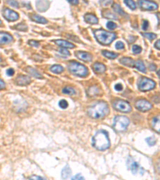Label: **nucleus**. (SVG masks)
<instances>
[{
  "mask_svg": "<svg viewBox=\"0 0 160 180\" xmlns=\"http://www.w3.org/2000/svg\"><path fill=\"white\" fill-rule=\"evenodd\" d=\"M69 2L70 3H71V4L76 5L78 3V1H77V0H69Z\"/></svg>",
  "mask_w": 160,
  "mask_h": 180,
  "instance_id": "nucleus-50",
  "label": "nucleus"
},
{
  "mask_svg": "<svg viewBox=\"0 0 160 180\" xmlns=\"http://www.w3.org/2000/svg\"><path fill=\"white\" fill-rule=\"evenodd\" d=\"M15 29H17L19 30H23V31H26L27 30V26H26V24H18L17 26H15Z\"/></svg>",
  "mask_w": 160,
  "mask_h": 180,
  "instance_id": "nucleus-33",
  "label": "nucleus"
},
{
  "mask_svg": "<svg viewBox=\"0 0 160 180\" xmlns=\"http://www.w3.org/2000/svg\"><path fill=\"white\" fill-rule=\"evenodd\" d=\"M130 124V120L123 115L116 116L113 122V127L117 131H124Z\"/></svg>",
  "mask_w": 160,
  "mask_h": 180,
  "instance_id": "nucleus-5",
  "label": "nucleus"
},
{
  "mask_svg": "<svg viewBox=\"0 0 160 180\" xmlns=\"http://www.w3.org/2000/svg\"><path fill=\"white\" fill-rule=\"evenodd\" d=\"M58 52L61 55H70V52L66 48H61V49L58 50Z\"/></svg>",
  "mask_w": 160,
  "mask_h": 180,
  "instance_id": "nucleus-39",
  "label": "nucleus"
},
{
  "mask_svg": "<svg viewBox=\"0 0 160 180\" xmlns=\"http://www.w3.org/2000/svg\"><path fill=\"white\" fill-rule=\"evenodd\" d=\"M127 166L128 169L130 170L131 173L133 175H137L138 173L141 174V175H143L144 173V170L142 168V167L139 166L137 162L134 160V159L129 157L127 161Z\"/></svg>",
  "mask_w": 160,
  "mask_h": 180,
  "instance_id": "nucleus-7",
  "label": "nucleus"
},
{
  "mask_svg": "<svg viewBox=\"0 0 160 180\" xmlns=\"http://www.w3.org/2000/svg\"><path fill=\"white\" fill-rule=\"evenodd\" d=\"M113 9H114V11H115L116 13L119 14L120 15L125 16V15H127L125 11L122 9V7H120L119 4H117V3H114V4H113Z\"/></svg>",
  "mask_w": 160,
  "mask_h": 180,
  "instance_id": "nucleus-27",
  "label": "nucleus"
},
{
  "mask_svg": "<svg viewBox=\"0 0 160 180\" xmlns=\"http://www.w3.org/2000/svg\"><path fill=\"white\" fill-rule=\"evenodd\" d=\"M106 27L108 28L109 30H114L115 28L117 27V25L115 23H113L111 21L107 22V23H106Z\"/></svg>",
  "mask_w": 160,
  "mask_h": 180,
  "instance_id": "nucleus-36",
  "label": "nucleus"
},
{
  "mask_svg": "<svg viewBox=\"0 0 160 180\" xmlns=\"http://www.w3.org/2000/svg\"><path fill=\"white\" fill-rule=\"evenodd\" d=\"M104 16H105L106 18H107V19H117L116 16L112 15V14L110 13V11H106V13L104 14Z\"/></svg>",
  "mask_w": 160,
  "mask_h": 180,
  "instance_id": "nucleus-37",
  "label": "nucleus"
},
{
  "mask_svg": "<svg viewBox=\"0 0 160 180\" xmlns=\"http://www.w3.org/2000/svg\"><path fill=\"white\" fill-rule=\"evenodd\" d=\"M155 82L147 78H142L138 82V88L142 91L151 90L155 87Z\"/></svg>",
  "mask_w": 160,
  "mask_h": 180,
  "instance_id": "nucleus-6",
  "label": "nucleus"
},
{
  "mask_svg": "<svg viewBox=\"0 0 160 180\" xmlns=\"http://www.w3.org/2000/svg\"><path fill=\"white\" fill-rule=\"evenodd\" d=\"M124 3H125L127 6L129 8L132 9V10H135L136 8V4L134 1H130V0H125L124 1Z\"/></svg>",
  "mask_w": 160,
  "mask_h": 180,
  "instance_id": "nucleus-30",
  "label": "nucleus"
},
{
  "mask_svg": "<svg viewBox=\"0 0 160 180\" xmlns=\"http://www.w3.org/2000/svg\"><path fill=\"white\" fill-rule=\"evenodd\" d=\"M30 79L29 76L27 75H19L17 78H16V79H15V83L17 85L19 86H26V85H28L29 83H30Z\"/></svg>",
  "mask_w": 160,
  "mask_h": 180,
  "instance_id": "nucleus-12",
  "label": "nucleus"
},
{
  "mask_svg": "<svg viewBox=\"0 0 160 180\" xmlns=\"http://www.w3.org/2000/svg\"><path fill=\"white\" fill-rule=\"evenodd\" d=\"M68 70H69L72 74L80 76V77H85L88 75V70L84 65L81 64L78 62H70L68 63Z\"/></svg>",
  "mask_w": 160,
  "mask_h": 180,
  "instance_id": "nucleus-4",
  "label": "nucleus"
},
{
  "mask_svg": "<svg viewBox=\"0 0 160 180\" xmlns=\"http://www.w3.org/2000/svg\"><path fill=\"white\" fill-rule=\"evenodd\" d=\"M30 19L33 20V21L36 22V23H47V20L45 18L42 17L39 15H35V14H32L30 15Z\"/></svg>",
  "mask_w": 160,
  "mask_h": 180,
  "instance_id": "nucleus-21",
  "label": "nucleus"
},
{
  "mask_svg": "<svg viewBox=\"0 0 160 180\" xmlns=\"http://www.w3.org/2000/svg\"><path fill=\"white\" fill-rule=\"evenodd\" d=\"M54 43H56L57 45L59 46V47H63V48H74L75 45L72 44L71 43H69L67 41L65 40H61V39H58V40L54 41Z\"/></svg>",
  "mask_w": 160,
  "mask_h": 180,
  "instance_id": "nucleus-16",
  "label": "nucleus"
},
{
  "mask_svg": "<svg viewBox=\"0 0 160 180\" xmlns=\"http://www.w3.org/2000/svg\"><path fill=\"white\" fill-rule=\"evenodd\" d=\"M149 68H150V70H151V71H155V70H156V67H155V65H154V64H151V65H150Z\"/></svg>",
  "mask_w": 160,
  "mask_h": 180,
  "instance_id": "nucleus-48",
  "label": "nucleus"
},
{
  "mask_svg": "<svg viewBox=\"0 0 160 180\" xmlns=\"http://www.w3.org/2000/svg\"><path fill=\"white\" fill-rule=\"evenodd\" d=\"M109 113V107L105 102H98L88 109V115L91 118H100Z\"/></svg>",
  "mask_w": 160,
  "mask_h": 180,
  "instance_id": "nucleus-2",
  "label": "nucleus"
},
{
  "mask_svg": "<svg viewBox=\"0 0 160 180\" xmlns=\"http://www.w3.org/2000/svg\"><path fill=\"white\" fill-rule=\"evenodd\" d=\"M29 180H45V179L42 178V177H40V176L33 175V176H31L30 178H29Z\"/></svg>",
  "mask_w": 160,
  "mask_h": 180,
  "instance_id": "nucleus-44",
  "label": "nucleus"
},
{
  "mask_svg": "<svg viewBox=\"0 0 160 180\" xmlns=\"http://www.w3.org/2000/svg\"><path fill=\"white\" fill-rule=\"evenodd\" d=\"M26 71H27V72H28L31 76H33V77L37 78V79H43V75H42V74L39 73V71H37V70H35V68L27 67V68H26Z\"/></svg>",
  "mask_w": 160,
  "mask_h": 180,
  "instance_id": "nucleus-24",
  "label": "nucleus"
},
{
  "mask_svg": "<svg viewBox=\"0 0 160 180\" xmlns=\"http://www.w3.org/2000/svg\"><path fill=\"white\" fill-rule=\"evenodd\" d=\"M28 44H30V46H32V47H38L39 46V42H36V41L35 40H30L28 42Z\"/></svg>",
  "mask_w": 160,
  "mask_h": 180,
  "instance_id": "nucleus-42",
  "label": "nucleus"
},
{
  "mask_svg": "<svg viewBox=\"0 0 160 180\" xmlns=\"http://www.w3.org/2000/svg\"><path fill=\"white\" fill-rule=\"evenodd\" d=\"M148 26H149V23L147 20H144L143 23V30H147V28H148Z\"/></svg>",
  "mask_w": 160,
  "mask_h": 180,
  "instance_id": "nucleus-45",
  "label": "nucleus"
},
{
  "mask_svg": "<svg viewBox=\"0 0 160 180\" xmlns=\"http://www.w3.org/2000/svg\"><path fill=\"white\" fill-rule=\"evenodd\" d=\"M158 171L160 174V161H159V163H158Z\"/></svg>",
  "mask_w": 160,
  "mask_h": 180,
  "instance_id": "nucleus-51",
  "label": "nucleus"
},
{
  "mask_svg": "<svg viewBox=\"0 0 160 180\" xmlns=\"http://www.w3.org/2000/svg\"><path fill=\"white\" fill-rule=\"evenodd\" d=\"M146 142H147V143L149 145V146H154V145H155L156 143V140L155 139L154 137H148L146 139Z\"/></svg>",
  "mask_w": 160,
  "mask_h": 180,
  "instance_id": "nucleus-32",
  "label": "nucleus"
},
{
  "mask_svg": "<svg viewBox=\"0 0 160 180\" xmlns=\"http://www.w3.org/2000/svg\"><path fill=\"white\" fill-rule=\"evenodd\" d=\"M120 62L122 64L127 66V67H134V61L132 58H128V57H123L120 59Z\"/></svg>",
  "mask_w": 160,
  "mask_h": 180,
  "instance_id": "nucleus-22",
  "label": "nucleus"
},
{
  "mask_svg": "<svg viewBox=\"0 0 160 180\" xmlns=\"http://www.w3.org/2000/svg\"><path fill=\"white\" fill-rule=\"evenodd\" d=\"M132 51L134 54H139L142 51V48H141L140 46L138 45H134L132 46Z\"/></svg>",
  "mask_w": 160,
  "mask_h": 180,
  "instance_id": "nucleus-34",
  "label": "nucleus"
},
{
  "mask_svg": "<svg viewBox=\"0 0 160 180\" xmlns=\"http://www.w3.org/2000/svg\"><path fill=\"white\" fill-rule=\"evenodd\" d=\"M2 13H3V16H4L5 19L8 20V21L14 22L15 20L19 19V14L17 12H15V11H13V10H11V9L5 8Z\"/></svg>",
  "mask_w": 160,
  "mask_h": 180,
  "instance_id": "nucleus-10",
  "label": "nucleus"
},
{
  "mask_svg": "<svg viewBox=\"0 0 160 180\" xmlns=\"http://www.w3.org/2000/svg\"><path fill=\"white\" fill-rule=\"evenodd\" d=\"M1 24H2V20L0 19V25H1Z\"/></svg>",
  "mask_w": 160,
  "mask_h": 180,
  "instance_id": "nucleus-53",
  "label": "nucleus"
},
{
  "mask_svg": "<svg viewBox=\"0 0 160 180\" xmlns=\"http://www.w3.org/2000/svg\"><path fill=\"white\" fill-rule=\"evenodd\" d=\"M71 180H85V178L81 174H77L74 176Z\"/></svg>",
  "mask_w": 160,
  "mask_h": 180,
  "instance_id": "nucleus-40",
  "label": "nucleus"
},
{
  "mask_svg": "<svg viewBox=\"0 0 160 180\" xmlns=\"http://www.w3.org/2000/svg\"><path fill=\"white\" fill-rule=\"evenodd\" d=\"M157 75H158V78H159V79H160V70L158 71V72H157Z\"/></svg>",
  "mask_w": 160,
  "mask_h": 180,
  "instance_id": "nucleus-52",
  "label": "nucleus"
},
{
  "mask_svg": "<svg viewBox=\"0 0 160 180\" xmlns=\"http://www.w3.org/2000/svg\"><path fill=\"white\" fill-rule=\"evenodd\" d=\"M135 107L141 111H148L152 108L151 103L146 99H139L135 103Z\"/></svg>",
  "mask_w": 160,
  "mask_h": 180,
  "instance_id": "nucleus-9",
  "label": "nucleus"
},
{
  "mask_svg": "<svg viewBox=\"0 0 160 180\" xmlns=\"http://www.w3.org/2000/svg\"><path fill=\"white\" fill-rule=\"evenodd\" d=\"M151 127L156 132L160 133V115H157L152 118Z\"/></svg>",
  "mask_w": 160,
  "mask_h": 180,
  "instance_id": "nucleus-15",
  "label": "nucleus"
},
{
  "mask_svg": "<svg viewBox=\"0 0 160 180\" xmlns=\"http://www.w3.org/2000/svg\"><path fill=\"white\" fill-rule=\"evenodd\" d=\"M110 144L108 133L103 130L97 131L92 138V145L97 150H106L110 146Z\"/></svg>",
  "mask_w": 160,
  "mask_h": 180,
  "instance_id": "nucleus-1",
  "label": "nucleus"
},
{
  "mask_svg": "<svg viewBox=\"0 0 160 180\" xmlns=\"http://www.w3.org/2000/svg\"><path fill=\"white\" fill-rule=\"evenodd\" d=\"M85 21L87 22L88 23L91 24H96L98 23V18L93 14H87L84 16Z\"/></svg>",
  "mask_w": 160,
  "mask_h": 180,
  "instance_id": "nucleus-20",
  "label": "nucleus"
},
{
  "mask_svg": "<svg viewBox=\"0 0 160 180\" xmlns=\"http://www.w3.org/2000/svg\"><path fill=\"white\" fill-rule=\"evenodd\" d=\"M114 108L117 111H119L125 112V113L131 111L132 110L131 106L127 101L121 100V99L115 101L114 103Z\"/></svg>",
  "mask_w": 160,
  "mask_h": 180,
  "instance_id": "nucleus-8",
  "label": "nucleus"
},
{
  "mask_svg": "<svg viewBox=\"0 0 160 180\" xmlns=\"http://www.w3.org/2000/svg\"><path fill=\"white\" fill-rule=\"evenodd\" d=\"M58 106H59V107H60L62 109H66V108L68 107V103H67L65 99H63V100L59 101V103H58Z\"/></svg>",
  "mask_w": 160,
  "mask_h": 180,
  "instance_id": "nucleus-35",
  "label": "nucleus"
},
{
  "mask_svg": "<svg viewBox=\"0 0 160 180\" xmlns=\"http://www.w3.org/2000/svg\"><path fill=\"white\" fill-rule=\"evenodd\" d=\"M50 70L53 73L60 74L63 71V67L62 66H60V65H53L50 68Z\"/></svg>",
  "mask_w": 160,
  "mask_h": 180,
  "instance_id": "nucleus-28",
  "label": "nucleus"
},
{
  "mask_svg": "<svg viewBox=\"0 0 160 180\" xmlns=\"http://www.w3.org/2000/svg\"><path fill=\"white\" fill-rule=\"evenodd\" d=\"M115 90H118V91H121L123 90V85L121 83H117L115 84V86H114Z\"/></svg>",
  "mask_w": 160,
  "mask_h": 180,
  "instance_id": "nucleus-43",
  "label": "nucleus"
},
{
  "mask_svg": "<svg viewBox=\"0 0 160 180\" xmlns=\"http://www.w3.org/2000/svg\"><path fill=\"white\" fill-rule=\"evenodd\" d=\"M76 56L82 61H85V62H91V59H92L91 55L84 51H77L76 52Z\"/></svg>",
  "mask_w": 160,
  "mask_h": 180,
  "instance_id": "nucleus-14",
  "label": "nucleus"
},
{
  "mask_svg": "<svg viewBox=\"0 0 160 180\" xmlns=\"http://www.w3.org/2000/svg\"><path fill=\"white\" fill-rule=\"evenodd\" d=\"M139 5L144 10H147V11H154L158 9V5L156 4L155 2H151V1H139Z\"/></svg>",
  "mask_w": 160,
  "mask_h": 180,
  "instance_id": "nucleus-11",
  "label": "nucleus"
},
{
  "mask_svg": "<svg viewBox=\"0 0 160 180\" xmlns=\"http://www.w3.org/2000/svg\"><path fill=\"white\" fill-rule=\"evenodd\" d=\"M143 35L151 41L153 40V39H155L157 38V35L155 34H154V33H143Z\"/></svg>",
  "mask_w": 160,
  "mask_h": 180,
  "instance_id": "nucleus-31",
  "label": "nucleus"
},
{
  "mask_svg": "<svg viewBox=\"0 0 160 180\" xmlns=\"http://www.w3.org/2000/svg\"><path fill=\"white\" fill-rule=\"evenodd\" d=\"M155 47L157 48V49L160 50V40L157 41V42L155 43Z\"/></svg>",
  "mask_w": 160,
  "mask_h": 180,
  "instance_id": "nucleus-49",
  "label": "nucleus"
},
{
  "mask_svg": "<svg viewBox=\"0 0 160 180\" xmlns=\"http://www.w3.org/2000/svg\"><path fill=\"white\" fill-rule=\"evenodd\" d=\"M71 170L69 166H65V167H63V169L61 171V178L63 180L67 179L71 176Z\"/></svg>",
  "mask_w": 160,
  "mask_h": 180,
  "instance_id": "nucleus-18",
  "label": "nucleus"
},
{
  "mask_svg": "<svg viewBox=\"0 0 160 180\" xmlns=\"http://www.w3.org/2000/svg\"><path fill=\"white\" fill-rule=\"evenodd\" d=\"M115 47H116V49L118 50H122L124 48V44L123 42L121 41H119V42H117L116 44H115Z\"/></svg>",
  "mask_w": 160,
  "mask_h": 180,
  "instance_id": "nucleus-38",
  "label": "nucleus"
},
{
  "mask_svg": "<svg viewBox=\"0 0 160 180\" xmlns=\"http://www.w3.org/2000/svg\"><path fill=\"white\" fill-rule=\"evenodd\" d=\"M14 74H15V71H14V70L12 68L8 69L7 71V75L8 76H12V75H14Z\"/></svg>",
  "mask_w": 160,
  "mask_h": 180,
  "instance_id": "nucleus-46",
  "label": "nucleus"
},
{
  "mask_svg": "<svg viewBox=\"0 0 160 180\" xmlns=\"http://www.w3.org/2000/svg\"><path fill=\"white\" fill-rule=\"evenodd\" d=\"M13 41V37L6 32H0V45L10 43Z\"/></svg>",
  "mask_w": 160,
  "mask_h": 180,
  "instance_id": "nucleus-13",
  "label": "nucleus"
},
{
  "mask_svg": "<svg viewBox=\"0 0 160 180\" xmlns=\"http://www.w3.org/2000/svg\"><path fill=\"white\" fill-rule=\"evenodd\" d=\"M50 3L47 1H38L36 2L37 8L39 11H47L49 7Z\"/></svg>",
  "mask_w": 160,
  "mask_h": 180,
  "instance_id": "nucleus-17",
  "label": "nucleus"
},
{
  "mask_svg": "<svg viewBox=\"0 0 160 180\" xmlns=\"http://www.w3.org/2000/svg\"><path fill=\"white\" fill-rule=\"evenodd\" d=\"M95 36L99 43L103 45H108L116 38L115 33L109 32L104 30H97L95 32Z\"/></svg>",
  "mask_w": 160,
  "mask_h": 180,
  "instance_id": "nucleus-3",
  "label": "nucleus"
},
{
  "mask_svg": "<svg viewBox=\"0 0 160 180\" xmlns=\"http://www.w3.org/2000/svg\"><path fill=\"white\" fill-rule=\"evenodd\" d=\"M92 68L94 69V71H95L96 73L99 74L104 73V71H106V67H105L103 63H99V62H95V64L93 65Z\"/></svg>",
  "mask_w": 160,
  "mask_h": 180,
  "instance_id": "nucleus-19",
  "label": "nucleus"
},
{
  "mask_svg": "<svg viewBox=\"0 0 160 180\" xmlns=\"http://www.w3.org/2000/svg\"><path fill=\"white\" fill-rule=\"evenodd\" d=\"M103 55L106 58H110V59H114V58L118 57V54L114 53V52H110L108 51H103Z\"/></svg>",
  "mask_w": 160,
  "mask_h": 180,
  "instance_id": "nucleus-26",
  "label": "nucleus"
},
{
  "mask_svg": "<svg viewBox=\"0 0 160 180\" xmlns=\"http://www.w3.org/2000/svg\"><path fill=\"white\" fill-rule=\"evenodd\" d=\"M134 67H136L138 70L142 71V72H145L146 71L145 65H144L143 61H141V60H137V61L134 62Z\"/></svg>",
  "mask_w": 160,
  "mask_h": 180,
  "instance_id": "nucleus-25",
  "label": "nucleus"
},
{
  "mask_svg": "<svg viewBox=\"0 0 160 180\" xmlns=\"http://www.w3.org/2000/svg\"><path fill=\"white\" fill-rule=\"evenodd\" d=\"M99 93V89L96 86H92L91 87L88 88V90H87V94L89 97H93L97 95Z\"/></svg>",
  "mask_w": 160,
  "mask_h": 180,
  "instance_id": "nucleus-23",
  "label": "nucleus"
},
{
  "mask_svg": "<svg viewBox=\"0 0 160 180\" xmlns=\"http://www.w3.org/2000/svg\"><path fill=\"white\" fill-rule=\"evenodd\" d=\"M63 93L68 95H73V94H75V90L71 86H66L63 89Z\"/></svg>",
  "mask_w": 160,
  "mask_h": 180,
  "instance_id": "nucleus-29",
  "label": "nucleus"
},
{
  "mask_svg": "<svg viewBox=\"0 0 160 180\" xmlns=\"http://www.w3.org/2000/svg\"><path fill=\"white\" fill-rule=\"evenodd\" d=\"M7 3L10 4V6H11V7H16V8L19 7V3L16 1H7Z\"/></svg>",
  "mask_w": 160,
  "mask_h": 180,
  "instance_id": "nucleus-41",
  "label": "nucleus"
},
{
  "mask_svg": "<svg viewBox=\"0 0 160 180\" xmlns=\"http://www.w3.org/2000/svg\"><path fill=\"white\" fill-rule=\"evenodd\" d=\"M6 87V84L2 79H0V90H3Z\"/></svg>",
  "mask_w": 160,
  "mask_h": 180,
  "instance_id": "nucleus-47",
  "label": "nucleus"
}]
</instances>
